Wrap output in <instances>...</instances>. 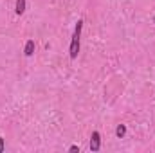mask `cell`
<instances>
[{
    "mask_svg": "<svg viewBox=\"0 0 155 153\" xmlns=\"http://www.w3.org/2000/svg\"><path fill=\"white\" fill-rule=\"evenodd\" d=\"M81 29H83V20H78L76 27H74V34L71 40V47H69V56L71 60H76L79 54V40H81Z\"/></svg>",
    "mask_w": 155,
    "mask_h": 153,
    "instance_id": "cell-1",
    "label": "cell"
},
{
    "mask_svg": "<svg viewBox=\"0 0 155 153\" xmlns=\"http://www.w3.org/2000/svg\"><path fill=\"white\" fill-rule=\"evenodd\" d=\"M90 150L92 151H99L101 150V133L97 130L92 132V135H90Z\"/></svg>",
    "mask_w": 155,
    "mask_h": 153,
    "instance_id": "cell-2",
    "label": "cell"
},
{
    "mask_svg": "<svg viewBox=\"0 0 155 153\" xmlns=\"http://www.w3.org/2000/svg\"><path fill=\"white\" fill-rule=\"evenodd\" d=\"M35 49H36L35 40H27V41H25V47H24V54L29 58V56H33V54H35Z\"/></svg>",
    "mask_w": 155,
    "mask_h": 153,
    "instance_id": "cell-3",
    "label": "cell"
},
{
    "mask_svg": "<svg viewBox=\"0 0 155 153\" xmlns=\"http://www.w3.org/2000/svg\"><path fill=\"white\" fill-rule=\"evenodd\" d=\"M25 7H27V0H16V4H15V13H16V15H24V13H25Z\"/></svg>",
    "mask_w": 155,
    "mask_h": 153,
    "instance_id": "cell-4",
    "label": "cell"
},
{
    "mask_svg": "<svg viewBox=\"0 0 155 153\" xmlns=\"http://www.w3.org/2000/svg\"><path fill=\"white\" fill-rule=\"evenodd\" d=\"M126 135V124H117L116 126V137L117 139H123Z\"/></svg>",
    "mask_w": 155,
    "mask_h": 153,
    "instance_id": "cell-5",
    "label": "cell"
},
{
    "mask_svg": "<svg viewBox=\"0 0 155 153\" xmlns=\"http://www.w3.org/2000/svg\"><path fill=\"white\" fill-rule=\"evenodd\" d=\"M4 148H5V139H4V137H0V153L4 151Z\"/></svg>",
    "mask_w": 155,
    "mask_h": 153,
    "instance_id": "cell-6",
    "label": "cell"
},
{
    "mask_svg": "<svg viewBox=\"0 0 155 153\" xmlns=\"http://www.w3.org/2000/svg\"><path fill=\"white\" fill-rule=\"evenodd\" d=\"M69 150H71V151H79V146H78V144H72Z\"/></svg>",
    "mask_w": 155,
    "mask_h": 153,
    "instance_id": "cell-7",
    "label": "cell"
},
{
    "mask_svg": "<svg viewBox=\"0 0 155 153\" xmlns=\"http://www.w3.org/2000/svg\"><path fill=\"white\" fill-rule=\"evenodd\" d=\"M153 24H155V15H153Z\"/></svg>",
    "mask_w": 155,
    "mask_h": 153,
    "instance_id": "cell-8",
    "label": "cell"
}]
</instances>
